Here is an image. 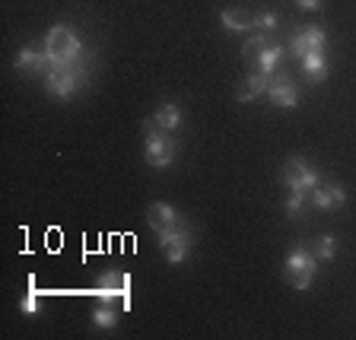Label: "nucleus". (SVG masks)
Here are the masks:
<instances>
[{"instance_id": "11", "label": "nucleus", "mask_w": 356, "mask_h": 340, "mask_svg": "<svg viewBox=\"0 0 356 340\" xmlns=\"http://www.w3.org/2000/svg\"><path fill=\"white\" fill-rule=\"evenodd\" d=\"M347 204V188L343 185H315L312 188V207L315 210H337Z\"/></svg>"}, {"instance_id": "17", "label": "nucleus", "mask_w": 356, "mask_h": 340, "mask_svg": "<svg viewBox=\"0 0 356 340\" xmlns=\"http://www.w3.org/2000/svg\"><path fill=\"white\" fill-rule=\"evenodd\" d=\"M283 213H286V220L299 222L305 213H309V194H305V191H293L286 197V204H283Z\"/></svg>"}, {"instance_id": "24", "label": "nucleus", "mask_w": 356, "mask_h": 340, "mask_svg": "<svg viewBox=\"0 0 356 340\" xmlns=\"http://www.w3.org/2000/svg\"><path fill=\"white\" fill-rule=\"evenodd\" d=\"M277 22H280V16H277L274 10H264V13L258 16V26H261L264 32H274V29H277Z\"/></svg>"}, {"instance_id": "23", "label": "nucleus", "mask_w": 356, "mask_h": 340, "mask_svg": "<svg viewBox=\"0 0 356 340\" xmlns=\"http://www.w3.org/2000/svg\"><path fill=\"white\" fill-rule=\"evenodd\" d=\"M286 54H293V58H299V60H302L305 54H309V48H305V38H302V32H296V35L289 38V44H286Z\"/></svg>"}, {"instance_id": "25", "label": "nucleus", "mask_w": 356, "mask_h": 340, "mask_svg": "<svg viewBox=\"0 0 356 340\" xmlns=\"http://www.w3.org/2000/svg\"><path fill=\"white\" fill-rule=\"evenodd\" d=\"M296 3H299L302 10H318V7H321V0H296Z\"/></svg>"}, {"instance_id": "20", "label": "nucleus", "mask_w": 356, "mask_h": 340, "mask_svg": "<svg viewBox=\"0 0 356 340\" xmlns=\"http://www.w3.org/2000/svg\"><path fill=\"white\" fill-rule=\"evenodd\" d=\"M312 254L318 261H331L334 254H337V238L334 236H318L315 242H312Z\"/></svg>"}, {"instance_id": "12", "label": "nucleus", "mask_w": 356, "mask_h": 340, "mask_svg": "<svg viewBox=\"0 0 356 340\" xmlns=\"http://www.w3.org/2000/svg\"><path fill=\"white\" fill-rule=\"evenodd\" d=\"M143 124H149V127H159V131H165V133H175L178 127H181V108H178L175 102H165L163 108L156 111L153 118H147Z\"/></svg>"}, {"instance_id": "4", "label": "nucleus", "mask_w": 356, "mask_h": 340, "mask_svg": "<svg viewBox=\"0 0 356 340\" xmlns=\"http://www.w3.org/2000/svg\"><path fill=\"white\" fill-rule=\"evenodd\" d=\"M83 76H86V67L74 64V67H58L51 74L44 76V89H48V96L54 99H70L80 89Z\"/></svg>"}, {"instance_id": "7", "label": "nucleus", "mask_w": 356, "mask_h": 340, "mask_svg": "<svg viewBox=\"0 0 356 340\" xmlns=\"http://www.w3.org/2000/svg\"><path fill=\"white\" fill-rule=\"evenodd\" d=\"M96 293L102 296V302H115V299L131 302V277H127L124 270H105V274L99 277Z\"/></svg>"}, {"instance_id": "10", "label": "nucleus", "mask_w": 356, "mask_h": 340, "mask_svg": "<svg viewBox=\"0 0 356 340\" xmlns=\"http://www.w3.org/2000/svg\"><path fill=\"white\" fill-rule=\"evenodd\" d=\"M147 222L149 229L159 236V232H169V229H178V226H185V220L178 216L175 207H169V204H163V200H156L153 207L147 210Z\"/></svg>"}, {"instance_id": "19", "label": "nucleus", "mask_w": 356, "mask_h": 340, "mask_svg": "<svg viewBox=\"0 0 356 340\" xmlns=\"http://www.w3.org/2000/svg\"><path fill=\"white\" fill-rule=\"evenodd\" d=\"M38 309H42V296H38V289H35V280L29 277V289L19 299V311L22 315H38Z\"/></svg>"}, {"instance_id": "6", "label": "nucleus", "mask_w": 356, "mask_h": 340, "mask_svg": "<svg viewBox=\"0 0 356 340\" xmlns=\"http://www.w3.org/2000/svg\"><path fill=\"white\" fill-rule=\"evenodd\" d=\"M280 178H283V185L289 188V191H305L309 194L312 188L318 185V172L312 169L305 159H289L286 165H283V172H280Z\"/></svg>"}, {"instance_id": "13", "label": "nucleus", "mask_w": 356, "mask_h": 340, "mask_svg": "<svg viewBox=\"0 0 356 340\" xmlns=\"http://www.w3.org/2000/svg\"><path fill=\"white\" fill-rule=\"evenodd\" d=\"M220 22H222V29L226 32H248L252 26H258V16H252L242 7H229V10H222L220 13Z\"/></svg>"}, {"instance_id": "14", "label": "nucleus", "mask_w": 356, "mask_h": 340, "mask_svg": "<svg viewBox=\"0 0 356 340\" xmlns=\"http://www.w3.org/2000/svg\"><path fill=\"white\" fill-rule=\"evenodd\" d=\"M267 83H270V76H264V74H258L254 70L252 76H245V83L238 86V102H254L258 96H267Z\"/></svg>"}, {"instance_id": "22", "label": "nucleus", "mask_w": 356, "mask_h": 340, "mask_svg": "<svg viewBox=\"0 0 356 340\" xmlns=\"http://www.w3.org/2000/svg\"><path fill=\"white\" fill-rule=\"evenodd\" d=\"M267 44H270V38H267V35H252L248 42L242 44V51H245V58H258Z\"/></svg>"}, {"instance_id": "1", "label": "nucleus", "mask_w": 356, "mask_h": 340, "mask_svg": "<svg viewBox=\"0 0 356 340\" xmlns=\"http://www.w3.org/2000/svg\"><path fill=\"white\" fill-rule=\"evenodd\" d=\"M42 48H44V54H48V60H51V70L80 64L83 54H86V44L74 35V29H67V26H51L42 42ZM51 70H48V74H51Z\"/></svg>"}, {"instance_id": "15", "label": "nucleus", "mask_w": 356, "mask_h": 340, "mask_svg": "<svg viewBox=\"0 0 356 340\" xmlns=\"http://www.w3.org/2000/svg\"><path fill=\"white\" fill-rule=\"evenodd\" d=\"M283 54H286V48H283V44H274V42H270L264 51L254 58V67H258V74L274 76V74H277V64H280Z\"/></svg>"}, {"instance_id": "16", "label": "nucleus", "mask_w": 356, "mask_h": 340, "mask_svg": "<svg viewBox=\"0 0 356 340\" xmlns=\"http://www.w3.org/2000/svg\"><path fill=\"white\" fill-rule=\"evenodd\" d=\"M299 64H302V74L309 76L312 83H321L327 76V58H325V51H309L302 60H299Z\"/></svg>"}, {"instance_id": "8", "label": "nucleus", "mask_w": 356, "mask_h": 340, "mask_svg": "<svg viewBox=\"0 0 356 340\" xmlns=\"http://www.w3.org/2000/svg\"><path fill=\"white\" fill-rule=\"evenodd\" d=\"M13 67L16 70H29V74H48L51 70V60H48V54H44V48H38V44H22L19 51H16L13 58Z\"/></svg>"}, {"instance_id": "3", "label": "nucleus", "mask_w": 356, "mask_h": 340, "mask_svg": "<svg viewBox=\"0 0 356 340\" xmlns=\"http://www.w3.org/2000/svg\"><path fill=\"white\" fill-rule=\"evenodd\" d=\"M143 127H147V140H143V159H147V165H153V169H169L178 153L175 137L159 131V127H149V124H143Z\"/></svg>"}, {"instance_id": "9", "label": "nucleus", "mask_w": 356, "mask_h": 340, "mask_svg": "<svg viewBox=\"0 0 356 340\" xmlns=\"http://www.w3.org/2000/svg\"><path fill=\"white\" fill-rule=\"evenodd\" d=\"M267 99L277 105V108H296L299 105V86L289 76H270L267 83Z\"/></svg>"}, {"instance_id": "5", "label": "nucleus", "mask_w": 356, "mask_h": 340, "mask_svg": "<svg viewBox=\"0 0 356 340\" xmlns=\"http://www.w3.org/2000/svg\"><path fill=\"white\" fill-rule=\"evenodd\" d=\"M156 242H159V248H163L169 264H185L188 252H191V229H188V226H178V229L159 232Z\"/></svg>"}, {"instance_id": "2", "label": "nucleus", "mask_w": 356, "mask_h": 340, "mask_svg": "<svg viewBox=\"0 0 356 340\" xmlns=\"http://www.w3.org/2000/svg\"><path fill=\"white\" fill-rule=\"evenodd\" d=\"M283 274H286L289 286L293 289H309L312 280H315V274H318V258L312 254V248H293V252L286 254V264H283Z\"/></svg>"}, {"instance_id": "18", "label": "nucleus", "mask_w": 356, "mask_h": 340, "mask_svg": "<svg viewBox=\"0 0 356 340\" xmlns=\"http://www.w3.org/2000/svg\"><path fill=\"white\" fill-rule=\"evenodd\" d=\"M92 325L99 327V331H111V327L118 325V315H115V309H111V302H102L92 309Z\"/></svg>"}, {"instance_id": "21", "label": "nucleus", "mask_w": 356, "mask_h": 340, "mask_svg": "<svg viewBox=\"0 0 356 340\" xmlns=\"http://www.w3.org/2000/svg\"><path fill=\"white\" fill-rule=\"evenodd\" d=\"M302 38H305V48L309 51H325L327 48V35L321 26H309V29H302Z\"/></svg>"}]
</instances>
